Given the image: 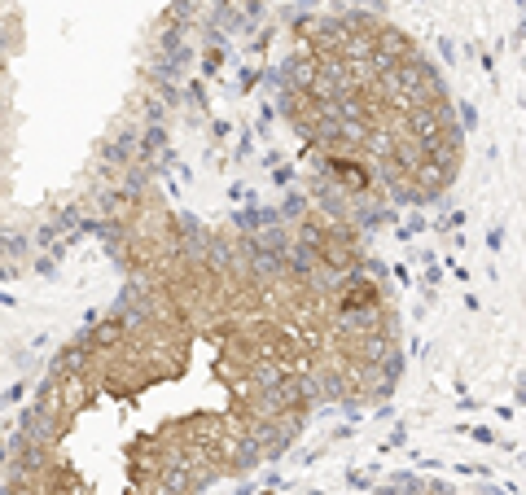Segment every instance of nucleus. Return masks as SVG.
Segmentation results:
<instances>
[{
	"label": "nucleus",
	"instance_id": "f257e3e1",
	"mask_svg": "<svg viewBox=\"0 0 526 495\" xmlns=\"http://www.w3.org/2000/svg\"><path fill=\"white\" fill-rule=\"evenodd\" d=\"M281 268L185 259L48 377L13 442L9 495H202L303 421L329 303Z\"/></svg>",
	"mask_w": 526,
	"mask_h": 495
}]
</instances>
